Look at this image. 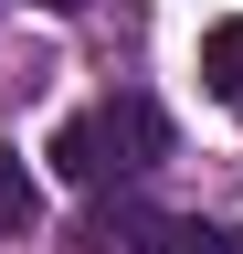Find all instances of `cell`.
Listing matches in <instances>:
<instances>
[{"mask_svg":"<svg viewBox=\"0 0 243 254\" xmlns=\"http://www.w3.org/2000/svg\"><path fill=\"white\" fill-rule=\"evenodd\" d=\"M201 85L222 95V106H243V11L201 32Z\"/></svg>","mask_w":243,"mask_h":254,"instance_id":"cell-3","label":"cell"},{"mask_svg":"<svg viewBox=\"0 0 243 254\" xmlns=\"http://www.w3.org/2000/svg\"><path fill=\"white\" fill-rule=\"evenodd\" d=\"M169 254H243V233H233V222H169Z\"/></svg>","mask_w":243,"mask_h":254,"instance_id":"cell-5","label":"cell"},{"mask_svg":"<svg viewBox=\"0 0 243 254\" xmlns=\"http://www.w3.org/2000/svg\"><path fill=\"white\" fill-rule=\"evenodd\" d=\"M159 159H169V117L148 106V95H106V106H85V117L53 127V170L85 180V190H127V180L159 170Z\"/></svg>","mask_w":243,"mask_h":254,"instance_id":"cell-1","label":"cell"},{"mask_svg":"<svg viewBox=\"0 0 243 254\" xmlns=\"http://www.w3.org/2000/svg\"><path fill=\"white\" fill-rule=\"evenodd\" d=\"M32 159H21V148H0V233H32Z\"/></svg>","mask_w":243,"mask_h":254,"instance_id":"cell-4","label":"cell"},{"mask_svg":"<svg viewBox=\"0 0 243 254\" xmlns=\"http://www.w3.org/2000/svg\"><path fill=\"white\" fill-rule=\"evenodd\" d=\"M85 244H96V254H169V222L138 212V201H106L96 222H85Z\"/></svg>","mask_w":243,"mask_h":254,"instance_id":"cell-2","label":"cell"}]
</instances>
